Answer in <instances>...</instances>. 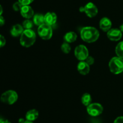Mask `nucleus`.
Returning <instances> with one entry per match:
<instances>
[{"instance_id": "obj_1", "label": "nucleus", "mask_w": 123, "mask_h": 123, "mask_svg": "<svg viewBox=\"0 0 123 123\" xmlns=\"http://www.w3.org/2000/svg\"><path fill=\"white\" fill-rule=\"evenodd\" d=\"M82 39L87 43H92L97 41L100 36L99 31L93 27H85L80 31Z\"/></svg>"}, {"instance_id": "obj_2", "label": "nucleus", "mask_w": 123, "mask_h": 123, "mask_svg": "<svg viewBox=\"0 0 123 123\" xmlns=\"http://www.w3.org/2000/svg\"><path fill=\"white\" fill-rule=\"evenodd\" d=\"M36 34L32 29L24 30L20 37V43L22 46L25 48L31 47L35 43Z\"/></svg>"}, {"instance_id": "obj_3", "label": "nucleus", "mask_w": 123, "mask_h": 123, "mask_svg": "<svg viewBox=\"0 0 123 123\" xmlns=\"http://www.w3.org/2000/svg\"><path fill=\"white\" fill-rule=\"evenodd\" d=\"M111 72L114 74H118L123 72V59L119 57H112L109 62Z\"/></svg>"}, {"instance_id": "obj_4", "label": "nucleus", "mask_w": 123, "mask_h": 123, "mask_svg": "<svg viewBox=\"0 0 123 123\" xmlns=\"http://www.w3.org/2000/svg\"><path fill=\"white\" fill-rule=\"evenodd\" d=\"M18 98V94L13 90H8L1 95L0 100L4 103L12 105L16 102Z\"/></svg>"}, {"instance_id": "obj_5", "label": "nucleus", "mask_w": 123, "mask_h": 123, "mask_svg": "<svg viewBox=\"0 0 123 123\" xmlns=\"http://www.w3.org/2000/svg\"><path fill=\"white\" fill-rule=\"evenodd\" d=\"M37 32L40 37L43 40L50 39L53 34L52 26L46 24H44L38 27Z\"/></svg>"}, {"instance_id": "obj_6", "label": "nucleus", "mask_w": 123, "mask_h": 123, "mask_svg": "<svg viewBox=\"0 0 123 123\" xmlns=\"http://www.w3.org/2000/svg\"><path fill=\"white\" fill-rule=\"evenodd\" d=\"M74 56L80 61H85L88 57V49L84 45H79L74 49Z\"/></svg>"}, {"instance_id": "obj_7", "label": "nucleus", "mask_w": 123, "mask_h": 123, "mask_svg": "<svg viewBox=\"0 0 123 123\" xmlns=\"http://www.w3.org/2000/svg\"><path fill=\"white\" fill-rule=\"evenodd\" d=\"M87 112L91 116H97L102 113L103 111V107L100 103L94 102L91 103L87 106Z\"/></svg>"}, {"instance_id": "obj_8", "label": "nucleus", "mask_w": 123, "mask_h": 123, "mask_svg": "<svg viewBox=\"0 0 123 123\" xmlns=\"http://www.w3.org/2000/svg\"><path fill=\"white\" fill-rule=\"evenodd\" d=\"M84 13L89 18H93L98 13V8L94 3L88 2L84 6Z\"/></svg>"}, {"instance_id": "obj_9", "label": "nucleus", "mask_w": 123, "mask_h": 123, "mask_svg": "<svg viewBox=\"0 0 123 123\" xmlns=\"http://www.w3.org/2000/svg\"><path fill=\"white\" fill-rule=\"evenodd\" d=\"M108 39L112 41H118L122 37V32L120 29L111 28L107 32Z\"/></svg>"}, {"instance_id": "obj_10", "label": "nucleus", "mask_w": 123, "mask_h": 123, "mask_svg": "<svg viewBox=\"0 0 123 123\" xmlns=\"http://www.w3.org/2000/svg\"><path fill=\"white\" fill-rule=\"evenodd\" d=\"M20 14L26 19H30L34 15V12L30 6H23L20 11Z\"/></svg>"}, {"instance_id": "obj_11", "label": "nucleus", "mask_w": 123, "mask_h": 123, "mask_svg": "<svg viewBox=\"0 0 123 123\" xmlns=\"http://www.w3.org/2000/svg\"><path fill=\"white\" fill-rule=\"evenodd\" d=\"M100 28L103 31L108 32L109 30L111 29L112 27V22L110 19L106 17L102 18L100 20L99 22Z\"/></svg>"}, {"instance_id": "obj_12", "label": "nucleus", "mask_w": 123, "mask_h": 123, "mask_svg": "<svg viewBox=\"0 0 123 123\" xmlns=\"http://www.w3.org/2000/svg\"><path fill=\"white\" fill-rule=\"evenodd\" d=\"M57 20V16L54 12H48L44 15V23L52 25L55 24Z\"/></svg>"}, {"instance_id": "obj_13", "label": "nucleus", "mask_w": 123, "mask_h": 123, "mask_svg": "<svg viewBox=\"0 0 123 123\" xmlns=\"http://www.w3.org/2000/svg\"><path fill=\"white\" fill-rule=\"evenodd\" d=\"M77 68H78V72L80 74L84 75L88 74L90 71V65L86 63L85 61L79 62V63L78 65V66H77Z\"/></svg>"}, {"instance_id": "obj_14", "label": "nucleus", "mask_w": 123, "mask_h": 123, "mask_svg": "<svg viewBox=\"0 0 123 123\" xmlns=\"http://www.w3.org/2000/svg\"><path fill=\"white\" fill-rule=\"evenodd\" d=\"M24 31V27L22 25L20 24H16L12 27L10 30V33L13 37H18L21 36Z\"/></svg>"}, {"instance_id": "obj_15", "label": "nucleus", "mask_w": 123, "mask_h": 123, "mask_svg": "<svg viewBox=\"0 0 123 123\" xmlns=\"http://www.w3.org/2000/svg\"><path fill=\"white\" fill-rule=\"evenodd\" d=\"M38 115H39V113L38 110L36 109H31L26 112L25 115V118H26V120L33 122L34 121L38 118Z\"/></svg>"}, {"instance_id": "obj_16", "label": "nucleus", "mask_w": 123, "mask_h": 123, "mask_svg": "<svg viewBox=\"0 0 123 123\" xmlns=\"http://www.w3.org/2000/svg\"><path fill=\"white\" fill-rule=\"evenodd\" d=\"M77 34L74 31H69L66 33L64 36V40L65 42L70 43L75 42L77 39Z\"/></svg>"}, {"instance_id": "obj_17", "label": "nucleus", "mask_w": 123, "mask_h": 123, "mask_svg": "<svg viewBox=\"0 0 123 123\" xmlns=\"http://www.w3.org/2000/svg\"><path fill=\"white\" fill-rule=\"evenodd\" d=\"M33 22L37 26H40L44 23V15H43L40 13H37L34 15L33 16Z\"/></svg>"}, {"instance_id": "obj_18", "label": "nucleus", "mask_w": 123, "mask_h": 123, "mask_svg": "<svg viewBox=\"0 0 123 123\" xmlns=\"http://www.w3.org/2000/svg\"><path fill=\"white\" fill-rule=\"evenodd\" d=\"M82 103L85 106H88L92 101V98L91 95L88 93H85L81 97Z\"/></svg>"}, {"instance_id": "obj_19", "label": "nucleus", "mask_w": 123, "mask_h": 123, "mask_svg": "<svg viewBox=\"0 0 123 123\" xmlns=\"http://www.w3.org/2000/svg\"><path fill=\"white\" fill-rule=\"evenodd\" d=\"M115 52L117 57L123 59V41L118 43L115 48Z\"/></svg>"}, {"instance_id": "obj_20", "label": "nucleus", "mask_w": 123, "mask_h": 123, "mask_svg": "<svg viewBox=\"0 0 123 123\" xmlns=\"http://www.w3.org/2000/svg\"><path fill=\"white\" fill-rule=\"evenodd\" d=\"M33 23L32 20L30 19H25L22 23V26L25 30H28V29H31L33 27Z\"/></svg>"}, {"instance_id": "obj_21", "label": "nucleus", "mask_w": 123, "mask_h": 123, "mask_svg": "<svg viewBox=\"0 0 123 123\" xmlns=\"http://www.w3.org/2000/svg\"><path fill=\"white\" fill-rule=\"evenodd\" d=\"M61 49L64 53H65V54H68L71 51V47L69 43H67V42H64L61 45Z\"/></svg>"}, {"instance_id": "obj_22", "label": "nucleus", "mask_w": 123, "mask_h": 123, "mask_svg": "<svg viewBox=\"0 0 123 123\" xmlns=\"http://www.w3.org/2000/svg\"><path fill=\"white\" fill-rule=\"evenodd\" d=\"M22 5L19 2V1H17V2H14L13 5V9L16 12H18V11H20L22 7Z\"/></svg>"}, {"instance_id": "obj_23", "label": "nucleus", "mask_w": 123, "mask_h": 123, "mask_svg": "<svg viewBox=\"0 0 123 123\" xmlns=\"http://www.w3.org/2000/svg\"><path fill=\"white\" fill-rule=\"evenodd\" d=\"M18 1L22 6H30V4L32 3L34 0H18Z\"/></svg>"}, {"instance_id": "obj_24", "label": "nucleus", "mask_w": 123, "mask_h": 123, "mask_svg": "<svg viewBox=\"0 0 123 123\" xmlns=\"http://www.w3.org/2000/svg\"><path fill=\"white\" fill-rule=\"evenodd\" d=\"M85 61L86 63L88 64V65L90 66V65H92V64L94 63V59L92 56L88 55V57L85 59Z\"/></svg>"}, {"instance_id": "obj_25", "label": "nucleus", "mask_w": 123, "mask_h": 123, "mask_svg": "<svg viewBox=\"0 0 123 123\" xmlns=\"http://www.w3.org/2000/svg\"><path fill=\"white\" fill-rule=\"evenodd\" d=\"M6 41L5 37L2 35L0 34V48H2L6 45Z\"/></svg>"}, {"instance_id": "obj_26", "label": "nucleus", "mask_w": 123, "mask_h": 123, "mask_svg": "<svg viewBox=\"0 0 123 123\" xmlns=\"http://www.w3.org/2000/svg\"><path fill=\"white\" fill-rule=\"evenodd\" d=\"M114 123H123V116H118L115 119Z\"/></svg>"}, {"instance_id": "obj_27", "label": "nucleus", "mask_w": 123, "mask_h": 123, "mask_svg": "<svg viewBox=\"0 0 123 123\" xmlns=\"http://www.w3.org/2000/svg\"><path fill=\"white\" fill-rule=\"evenodd\" d=\"M5 24V19L2 16H0V27L2 26Z\"/></svg>"}, {"instance_id": "obj_28", "label": "nucleus", "mask_w": 123, "mask_h": 123, "mask_svg": "<svg viewBox=\"0 0 123 123\" xmlns=\"http://www.w3.org/2000/svg\"><path fill=\"white\" fill-rule=\"evenodd\" d=\"M26 120L24 119V118H20L19 119V123H24V122Z\"/></svg>"}, {"instance_id": "obj_29", "label": "nucleus", "mask_w": 123, "mask_h": 123, "mask_svg": "<svg viewBox=\"0 0 123 123\" xmlns=\"http://www.w3.org/2000/svg\"><path fill=\"white\" fill-rule=\"evenodd\" d=\"M2 12H3V9H2V6L0 5V16H1V14H2Z\"/></svg>"}, {"instance_id": "obj_30", "label": "nucleus", "mask_w": 123, "mask_h": 123, "mask_svg": "<svg viewBox=\"0 0 123 123\" xmlns=\"http://www.w3.org/2000/svg\"><path fill=\"white\" fill-rule=\"evenodd\" d=\"M79 11L80 12H84V7H80L79 8Z\"/></svg>"}, {"instance_id": "obj_31", "label": "nucleus", "mask_w": 123, "mask_h": 123, "mask_svg": "<svg viewBox=\"0 0 123 123\" xmlns=\"http://www.w3.org/2000/svg\"><path fill=\"white\" fill-rule=\"evenodd\" d=\"M2 123H11L9 121L7 120V119H4V121H2Z\"/></svg>"}, {"instance_id": "obj_32", "label": "nucleus", "mask_w": 123, "mask_h": 123, "mask_svg": "<svg viewBox=\"0 0 123 123\" xmlns=\"http://www.w3.org/2000/svg\"><path fill=\"white\" fill-rule=\"evenodd\" d=\"M120 30H121V31L122 33H123V24H121L120 27Z\"/></svg>"}, {"instance_id": "obj_33", "label": "nucleus", "mask_w": 123, "mask_h": 123, "mask_svg": "<svg viewBox=\"0 0 123 123\" xmlns=\"http://www.w3.org/2000/svg\"><path fill=\"white\" fill-rule=\"evenodd\" d=\"M24 123H34L32 121H30L26 120L25 122H24Z\"/></svg>"}, {"instance_id": "obj_34", "label": "nucleus", "mask_w": 123, "mask_h": 123, "mask_svg": "<svg viewBox=\"0 0 123 123\" xmlns=\"http://www.w3.org/2000/svg\"><path fill=\"white\" fill-rule=\"evenodd\" d=\"M4 121V119L2 118H1V117H0V123H2V121Z\"/></svg>"}]
</instances>
